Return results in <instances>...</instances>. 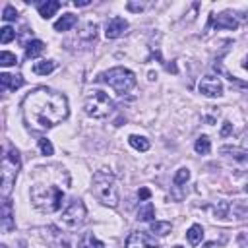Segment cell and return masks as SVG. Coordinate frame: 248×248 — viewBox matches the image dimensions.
Masks as SVG:
<instances>
[{"mask_svg": "<svg viewBox=\"0 0 248 248\" xmlns=\"http://www.w3.org/2000/svg\"><path fill=\"white\" fill-rule=\"evenodd\" d=\"M23 118L31 130L46 132L68 118V99L64 93L48 89V87H37L29 91L21 103Z\"/></svg>", "mask_w": 248, "mask_h": 248, "instance_id": "6da1fadb", "label": "cell"}, {"mask_svg": "<svg viewBox=\"0 0 248 248\" xmlns=\"http://www.w3.org/2000/svg\"><path fill=\"white\" fill-rule=\"evenodd\" d=\"M31 200L33 203L46 213H54L62 207L64 202V192L58 186H45V184H35L31 188Z\"/></svg>", "mask_w": 248, "mask_h": 248, "instance_id": "7a4b0ae2", "label": "cell"}, {"mask_svg": "<svg viewBox=\"0 0 248 248\" xmlns=\"http://www.w3.org/2000/svg\"><path fill=\"white\" fill-rule=\"evenodd\" d=\"M93 196L108 207L118 205V188H116L114 176L108 170L103 169L93 174Z\"/></svg>", "mask_w": 248, "mask_h": 248, "instance_id": "3957f363", "label": "cell"}, {"mask_svg": "<svg viewBox=\"0 0 248 248\" xmlns=\"http://www.w3.org/2000/svg\"><path fill=\"white\" fill-rule=\"evenodd\" d=\"M19 167H21V159H19L17 149L14 145H8L4 151V157H2V198L4 200L10 196V192L16 184Z\"/></svg>", "mask_w": 248, "mask_h": 248, "instance_id": "277c9868", "label": "cell"}, {"mask_svg": "<svg viewBox=\"0 0 248 248\" xmlns=\"http://www.w3.org/2000/svg\"><path fill=\"white\" fill-rule=\"evenodd\" d=\"M99 79L105 81V83H108L118 95H126V93H130L136 87V76H134V72H130L128 68H122V66L110 68L108 72L101 74Z\"/></svg>", "mask_w": 248, "mask_h": 248, "instance_id": "5b68a950", "label": "cell"}, {"mask_svg": "<svg viewBox=\"0 0 248 248\" xmlns=\"http://www.w3.org/2000/svg\"><path fill=\"white\" fill-rule=\"evenodd\" d=\"M85 112L89 114V116H93V118H107L110 112H112V108H114V103H112V99L105 93V91H99V89H93V91H89V95H87V99H85Z\"/></svg>", "mask_w": 248, "mask_h": 248, "instance_id": "8992f818", "label": "cell"}, {"mask_svg": "<svg viewBox=\"0 0 248 248\" xmlns=\"http://www.w3.org/2000/svg\"><path fill=\"white\" fill-rule=\"evenodd\" d=\"M85 217H87L85 203L76 198V200H72V202L66 205V209L62 211V215H60V225H62L64 229H68V231H76V229H79V227L85 223Z\"/></svg>", "mask_w": 248, "mask_h": 248, "instance_id": "52a82bcc", "label": "cell"}, {"mask_svg": "<svg viewBox=\"0 0 248 248\" xmlns=\"http://www.w3.org/2000/svg\"><path fill=\"white\" fill-rule=\"evenodd\" d=\"M213 213L217 219H234V221H242L248 219V205H244L242 202H217V205L213 207Z\"/></svg>", "mask_w": 248, "mask_h": 248, "instance_id": "ba28073f", "label": "cell"}, {"mask_svg": "<svg viewBox=\"0 0 248 248\" xmlns=\"http://www.w3.org/2000/svg\"><path fill=\"white\" fill-rule=\"evenodd\" d=\"M124 246H126V248H157L159 244H157V240H155L153 236H149L147 232H143V231H134V232L128 234Z\"/></svg>", "mask_w": 248, "mask_h": 248, "instance_id": "9c48e42d", "label": "cell"}, {"mask_svg": "<svg viewBox=\"0 0 248 248\" xmlns=\"http://www.w3.org/2000/svg\"><path fill=\"white\" fill-rule=\"evenodd\" d=\"M198 89H200V93L205 95V97H221V95H223V83H221V79L215 78V76H205V78H202Z\"/></svg>", "mask_w": 248, "mask_h": 248, "instance_id": "30bf717a", "label": "cell"}, {"mask_svg": "<svg viewBox=\"0 0 248 248\" xmlns=\"http://www.w3.org/2000/svg\"><path fill=\"white\" fill-rule=\"evenodd\" d=\"M126 29H128V21H126L124 17L114 16V17H110V19L107 21L105 37H107V39H116V37L124 35V33H126Z\"/></svg>", "mask_w": 248, "mask_h": 248, "instance_id": "8fae6325", "label": "cell"}, {"mask_svg": "<svg viewBox=\"0 0 248 248\" xmlns=\"http://www.w3.org/2000/svg\"><path fill=\"white\" fill-rule=\"evenodd\" d=\"M207 27H217V29H231L234 31L238 27V19L232 14H219V16H211L209 17V25Z\"/></svg>", "mask_w": 248, "mask_h": 248, "instance_id": "7c38bea8", "label": "cell"}, {"mask_svg": "<svg viewBox=\"0 0 248 248\" xmlns=\"http://www.w3.org/2000/svg\"><path fill=\"white\" fill-rule=\"evenodd\" d=\"M16 227L14 223V213H12V202L6 198L2 202V232H10Z\"/></svg>", "mask_w": 248, "mask_h": 248, "instance_id": "4fadbf2b", "label": "cell"}, {"mask_svg": "<svg viewBox=\"0 0 248 248\" xmlns=\"http://www.w3.org/2000/svg\"><path fill=\"white\" fill-rule=\"evenodd\" d=\"M221 153H227L231 159H234L244 170H248V153L246 151H240V149H236V147H231V145H225V147H221Z\"/></svg>", "mask_w": 248, "mask_h": 248, "instance_id": "5bb4252c", "label": "cell"}, {"mask_svg": "<svg viewBox=\"0 0 248 248\" xmlns=\"http://www.w3.org/2000/svg\"><path fill=\"white\" fill-rule=\"evenodd\" d=\"M0 83L6 91H16L23 85V78L21 76H12V74H0Z\"/></svg>", "mask_w": 248, "mask_h": 248, "instance_id": "9a60e30c", "label": "cell"}, {"mask_svg": "<svg viewBox=\"0 0 248 248\" xmlns=\"http://www.w3.org/2000/svg\"><path fill=\"white\" fill-rule=\"evenodd\" d=\"M58 8H60V2H56V0L37 2V10H39V16H41V17H45V19L52 17V16L56 14V10H58Z\"/></svg>", "mask_w": 248, "mask_h": 248, "instance_id": "2e32d148", "label": "cell"}, {"mask_svg": "<svg viewBox=\"0 0 248 248\" xmlns=\"http://www.w3.org/2000/svg\"><path fill=\"white\" fill-rule=\"evenodd\" d=\"M45 52V43L39 39H33L25 45V58H37Z\"/></svg>", "mask_w": 248, "mask_h": 248, "instance_id": "e0dca14e", "label": "cell"}, {"mask_svg": "<svg viewBox=\"0 0 248 248\" xmlns=\"http://www.w3.org/2000/svg\"><path fill=\"white\" fill-rule=\"evenodd\" d=\"M78 23V17L74 16V14H64L56 23H54V31H70L74 25Z\"/></svg>", "mask_w": 248, "mask_h": 248, "instance_id": "ac0fdd59", "label": "cell"}, {"mask_svg": "<svg viewBox=\"0 0 248 248\" xmlns=\"http://www.w3.org/2000/svg\"><path fill=\"white\" fill-rule=\"evenodd\" d=\"M54 68H56V62H54V60H41V62H35V64H33V72H35L37 76H46V74H50Z\"/></svg>", "mask_w": 248, "mask_h": 248, "instance_id": "d6986e66", "label": "cell"}, {"mask_svg": "<svg viewBox=\"0 0 248 248\" xmlns=\"http://www.w3.org/2000/svg\"><path fill=\"white\" fill-rule=\"evenodd\" d=\"M186 238H188V242H190L192 246L200 244L202 238H203V229H202V225H192V227L188 229V232H186Z\"/></svg>", "mask_w": 248, "mask_h": 248, "instance_id": "ffe728a7", "label": "cell"}, {"mask_svg": "<svg viewBox=\"0 0 248 248\" xmlns=\"http://www.w3.org/2000/svg\"><path fill=\"white\" fill-rule=\"evenodd\" d=\"M194 149H196V153H200V155H207L209 151H211V140L203 134V136H200L198 140H196V143H194Z\"/></svg>", "mask_w": 248, "mask_h": 248, "instance_id": "44dd1931", "label": "cell"}, {"mask_svg": "<svg viewBox=\"0 0 248 248\" xmlns=\"http://www.w3.org/2000/svg\"><path fill=\"white\" fill-rule=\"evenodd\" d=\"M79 39H83V41H95L97 39V25L93 21H87L83 25V29L79 31Z\"/></svg>", "mask_w": 248, "mask_h": 248, "instance_id": "7402d4cb", "label": "cell"}, {"mask_svg": "<svg viewBox=\"0 0 248 248\" xmlns=\"http://www.w3.org/2000/svg\"><path fill=\"white\" fill-rule=\"evenodd\" d=\"M155 217V207L151 202H145L140 209H138V219L140 221H151Z\"/></svg>", "mask_w": 248, "mask_h": 248, "instance_id": "603a6c76", "label": "cell"}, {"mask_svg": "<svg viewBox=\"0 0 248 248\" xmlns=\"http://www.w3.org/2000/svg\"><path fill=\"white\" fill-rule=\"evenodd\" d=\"M149 229H151V232H155V234H159V236H165V234L170 232L172 227H170L169 221H151Z\"/></svg>", "mask_w": 248, "mask_h": 248, "instance_id": "cb8c5ba5", "label": "cell"}, {"mask_svg": "<svg viewBox=\"0 0 248 248\" xmlns=\"http://www.w3.org/2000/svg\"><path fill=\"white\" fill-rule=\"evenodd\" d=\"M79 248H105V244L99 242L93 232H85L83 238L79 240Z\"/></svg>", "mask_w": 248, "mask_h": 248, "instance_id": "d4e9b609", "label": "cell"}, {"mask_svg": "<svg viewBox=\"0 0 248 248\" xmlns=\"http://www.w3.org/2000/svg\"><path fill=\"white\" fill-rule=\"evenodd\" d=\"M128 141H130V145H132L134 149H138V151H147V149H149V141H147L143 136H130Z\"/></svg>", "mask_w": 248, "mask_h": 248, "instance_id": "484cf974", "label": "cell"}, {"mask_svg": "<svg viewBox=\"0 0 248 248\" xmlns=\"http://www.w3.org/2000/svg\"><path fill=\"white\" fill-rule=\"evenodd\" d=\"M188 178H190V170H188L186 167L178 169V170H176V174H174V186H182V184H186V182H188Z\"/></svg>", "mask_w": 248, "mask_h": 248, "instance_id": "4316f807", "label": "cell"}, {"mask_svg": "<svg viewBox=\"0 0 248 248\" xmlns=\"http://www.w3.org/2000/svg\"><path fill=\"white\" fill-rule=\"evenodd\" d=\"M12 39H16V31H14L12 27H8V25L2 27V29H0V43H2V45H8Z\"/></svg>", "mask_w": 248, "mask_h": 248, "instance_id": "83f0119b", "label": "cell"}, {"mask_svg": "<svg viewBox=\"0 0 248 248\" xmlns=\"http://www.w3.org/2000/svg\"><path fill=\"white\" fill-rule=\"evenodd\" d=\"M16 62H17V58L14 52H8V50L0 52V66H14Z\"/></svg>", "mask_w": 248, "mask_h": 248, "instance_id": "f1b7e54d", "label": "cell"}, {"mask_svg": "<svg viewBox=\"0 0 248 248\" xmlns=\"http://www.w3.org/2000/svg\"><path fill=\"white\" fill-rule=\"evenodd\" d=\"M39 147H41V153L46 155V157L54 153V147H52L50 140H46V138H39Z\"/></svg>", "mask_w": 248, "mask_h": 248, "instance_id": "f546056e", "label": "cell"}, {"mask_svg": "<svg viewBox=\"0 0 248 248\" xmlns=\"http://www.w3.org/2000/svg\"><path fill=\"white\" fill-rule=\"evenodd\" d=\"M2 19L4 21H14V19H17V12L14 10V6H4V12H2Z\"/></svg>", "mask_w": 248, "mask_h": 248, "instance_id": "4dcf8cb0", "label": "cell"}, {"mask_svg": "<svg viewBox=\"0 0 248 248\" xmlns=\"http://www.w3.org/2000/svg\"><path fill=\"white\" fill-rule=\"evenodd\" d=\"M238 244H240V248H248V231H242L238 234Z\"/></svg>", "mask_w": 248, "mask_h": 248, "instance_id": "1f68e13d", "label": "cell"}, {"mask_svg": "<svg viewBox=\"0 0 248 248\" xmlns=\"http://www.w3.org/2000/svg\"><path fill=\"white\" fill-rule=\"evenodd\" d=\"M231 132H232V124H231V122H223V128H221V138H227Z\"/></svg>", "mask_w": 248, "mask_h": 248, "instance_id": "d6a6232c", "label": "cell"}, {"mask_svg": "<svg viewBox=\"0 0 248 248\" xmlns=\"http://www.w3.org/2000/svg\"><path fill=\"white\" fill-rule=\"evenodd\" d=\"M149 196H151V192H149L147 188H140V192H138V198H140V200L145 202V200H149Z\"/></svg>", "mask_w": 248, "mask_h": 248, "instance_id": "836d02e7", "label": "cell"}, {"mask_svg": "<svg viewBox=\"0 0 248 248\" xmlns=\"http://www.w3.org/2000/svg\"><path fill=\"white\" fill-rule=\"evenodd\" d=\"M145 8V4H134V2H128V10L132 12H141Z\"/></svg>", "mask_w": 248, "mask_h": 248, "instance_id": "e575fe53", "label": "cell"}, {"mask_svg": "<svg viewBox=\"0 0 248 248\" xmlns=\"http://www.w3.org/2000/svg\"><path fill=\"white\" fill-rule=\"evenodd\" d=\"M242 147L244 149H248V130L244 132V136H242Z\"/></svg>", "mask_w": 248, "mask_h": 248, "instance_id": "d590c367", "label": "cell"}, {"mask_svg": "<svg viewBox=\"0 0 248 248\" xmlns=\"http://www.w3.org/2000/svg\"><path fill=\"white\" fill-rule=\"evenodd\" d=\"M74 4H76V6H89L91 2H89V0H76Z\"/></svg>", "mask_w": 248, "mask_h": 248, "instance_id": "8d00e7d4", "label": "cell"}, {"mask_svg": "<svg viewBox=\"0 0 248 248\" xmlns=\"http://www.w3.org/2000/svg\"><path fill=\"white\" fill-rule=\"evenodd\" d=\"M242 66H244V70H248V56H246V60H244V64H242Z\"/></svg>", "mask_w": 248, "mask_h": 248, "instance_id": "74e56055", "label": "cell"}, {"mask_svg": "<svg viewBox=\"0 0 248 248\" xmlns=\"http://www.w3.org/2000/svg\"><path fill=\"white\" fill-rule=\"evenodd\" d=\"M244 190H246V192H248V184H246V186H244Z\"/></svg>", "mask_w": 248, "mask_h": 248, "instance_id": "f35d334b", "label": "cell"}, {"mask_svg": "<svg viewBox=\"0 0 248 248\" xmlns=\"http://www.w3.org/2000/svg\"><path fill=\"white\" fill-rule=\"evenodd\" d=\"M174 248H182V246H174Z\"/></svg>", "mask_w": 248, "mask_h": 248, "instance_id": "ab89813d", "label": "cell"}, {"mask_svg": "<svg viewBox=\"0 0 248 248\" xmlns=\"http://www.w3.org/2000/svg\"><path fill=\"white\" fill-rule=\"evenodd\" d=\"M2 248H6V246H2Z\"/></svg>", "mask_w": 248, "mask_h": 248, "instance_id": "60d3db41", "label": "cell"}]
</instances>
